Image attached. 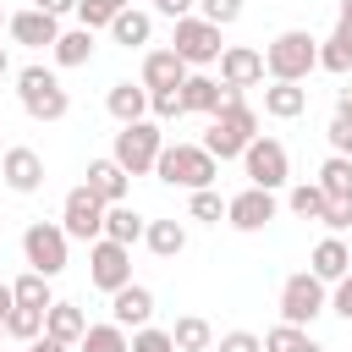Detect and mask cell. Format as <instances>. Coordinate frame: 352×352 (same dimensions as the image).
Instances as JSON below:
<instances>
[{"label": "cell", "mask_w": 352, "mask_h": 352, "mask_svg": "<svg viewBox=\"0 0 352 352\" xmlns=\"http://www.w3.org/2000/svg\"><path fill=\"white\" fill-rule=\"evenodd\" d=\"M226 88V82H220ZM258 138V110L242 99V88H226L220 94V110L209 116V132H204V148L214 160H242V148Z\"/></svg>", "instance_id": "cell-1"}, {"label": "cell", "mask_w": 352, "mask_h": 352, "mask_svg": "<svg viewBox=\"0 0 352 352\" xmlns=\"http://www.w3.org/2000/svg\"><path fill=\"white\" fill-rule=\"evenodd\" d=\"M308 72H319V38L308 28H286L264 44V77L270 82H302Z\"/></svg>", "instance_id": "cell-2"}, {"label": "cell", "mask_w": 352, "mask_h": 352, "mask_svg": "<svg viewBox=\"0 0 352 352\" xmlns=\"http://www.w3.org/2000/svg\"><path fill=\"white\" fill-rule=\"evenodd\" d=\"M154 176H160L165 187L204 192V187H214V176H220V160H214L204 143H165V148H160V160H154Z\"/></svg>", "instance_id": "cell-3"}, {"label": "cell", "mask_w": 352, "mask_h": 352, "mask_svg": "<svg viewBox=\"0 0 352 352\" xmlns=\"http://www.w3.org/2000/svg\"><path fill=\"white\" fill-rule=\"evenodd\" d=\"M16 99H22V110L33 121H60L72 110V94L60 88V77L50 66H22L16 72Z\"/></svg>", "instance_id": "cell-4"}, {"label": "cell", "mask_w": 352, "mask_h": 352, "mask_svg": "<svg viewBox=\"0 0 352 352\" xmlns=\"http://www.w3.org/2000/svg\"><path fill=\"white\" fill-rule=\"evenodd\" d=\"M160 148H165L160 121H132V126H121V132H116L110 160H116L126 176H148V170H154V160H160Z\"/></svg>", "instance_id": "cell-5"}, {"label": "cell", "mask_w": 352, "mask_h": 352, "mask_svg": "<svg viewBox=\"0 0 352 352\" xmlns=\"http://www.w3.org/2000/svg\"><path fill=\"white\" fill-rule=\"evenodd\" d=\"M324 308H330V286H324L319 275H308V270L286 275V286H280V324L308 330V324H314Z\"/></svg>", "instance_id": "cell-6"}, {"label": "cell", "mask_w": 352, "mask_h": 352, "mask_svg": "<svg viewBox=\"0 0 352 352\" xmlns=\"http://www.w3.org/2000/svg\"><path fill=\"white\" fill-rule=\"evenodd\" d=\"M66 231L55 226V220H33L28 231H22V258H28V270H38L44 280H55L60 270H66Z\"/></svg>", "instance_id": "cell-7"}, {"label": "cell", "mask_w": 352, "mask_h": 352, "mask_svg": "<svg viewBox=\"0 0 352 352\" xmlns=\"http://www.w3.org/2000/svg\"><path fill=\"white\" fill-rule=\"evenodd\" d=\"M242 170H248V187H264V192H275V187H286V176H292V160H286V148L275 143V138H253L248 148H242Z\"/></svg>", "instance_id": "cell-8"}, {"label": "cell", "mask_w": 352, "mask_h": 352, "mask_svg": "<svg viewBox=\"0 0 352 352\" xmlns=\"http://www.w3.org/2000/svg\"><path fill=\"white\" fill-rule=\"evenodd\" d=\"M170 50H176V55L187 60V72H192V66H214L226 44H220V28H214V22H204V16H182L176 33H170Z\"/></svg>", "instance_id": "cell-9"}, {"label": "cell", "mask_w": 352, "mask_h": 352, "mask_svg": "<svg viewBox=\"0 0 352 352\" xmlns=\"http://www.w3.org/2000/svg\"><path fill=\"white\" fill-rule=\"evenodd\" d=\"M60 231H66V242H99L104 236V204L88 187H72L60 204Z\"/></svg>", "instance_id": "cell-10"}, {"label": "cell", "mask_w": 352, "mask_h": 352, "mask_svg": "<svg viewBox=\"0 0 352 352\" xmlns=\"http://www.w3.org/2000/svg\"><path fill=\"white\" fill-rule=\"evenodd\" d=\"M88 280H94L99 292H121V286L132 280V248H121V242H110V236L88 242Z\"/></svg>", "instance_id": "cell-11"}, {"label": "cell", "mask_w": 352, "mask_h": 352, "mask_svg": "<svg viewBox=\"0 0 352 352\" xmlns=\"http://www.w3.org/2000/svg\"><path fill=\"white\" fill-rule=\"evenodd\" d=\"M0 176H6V187L11 192H38L44 187V154L38 148H28V143H16V148H6V160H0Z\"/></svg>", "instance_id": "cell-12"}, {"label": "cell", "mask_w": 352, "mask_h": 352, "mask_svg": "<svg viewBox=\"0 0 352 352\" xmlns=\"http://www.w3.org/2000/svg\"><path fill=\"white\" fill-rule=\"evenodd\" d=\"M226 220H231L236 231H264V226L275 220V192H264V187H242L236 198H226Z\"/></svg>", "instance_id": "cell-13"}, {"label": "cell", "mask_w": 352, "mask_h": 352, "mask_svg": "<svg viewBox=\"0 0 352 352\" xmlns=\"http://www.w3.org/2000/svg\"><path fill=\"white\" fill-rule=\"evenodd\" d=\"M220 82H226V88H253V82H264V50H253V44H226V50H220Z\"/></svg>", "instance_id": "cell-14"}, {"label": "cell", "mask_w": 352, "mask_h": 352, "mask_svg": "<svg viewBox=\"0 0 352 352\" xmlns=\"http://www.w3.org/2000/svg\"><path fill=\"white\" fill-rule=\"evenodd\" d=\"M319 72H336V77L352 72V0L336 6V33L319 44Z\"/></svg>", "instance_id": "cell-15"}, {"label": "cell", "mask_w": 352, "mask_h": 352, "mask_svg": "<svg viewBox=\"0 0 352 352\" xmlns=\"http://www.w3.org/2000/svg\"><path fill=\"white\" fill-rule=\"evenodd\" d=\"M110 319H116L121 330H143V324L154 319V292L138 286V280H126L121 292H110Z\"/></svg>", "instance_id": "cell-16"}, {"label": "cell", "mask_w": 352, "mask_h": 352, "mask_svg": "<svg viewBox=\"0 0 352 352\" xmlns=\"http://www.w3.org/2000/svg\"><path fill=\"white\" fill-rule=\"evenodd\" d=\"M6 28H11V38H16V44H28V50H50V44L60 38V22H55V16H44L38 6L11 11V16H6Z\"/></svg>", "instance_id": "cell-17"}, {"label": "cell", "mask_w": 352, "mask_h": 352, "mask_svg": "<svg viewBox=\"0 0 352 352\" xmlns=\"http://www.w3.org/2000/svg\"><path fill=\"white\" fill-rule=\"evenodd\" d=\"M138 82H143L148 94L182 88V82H187V60H182L170 44H165V50H148V55H143V77H138Z\"/></svg>", "instance_id": "cell-18"}, {"label": "cell", "mask_w": 352, "mask_h": 352, "mask_svg": "<svg viewBox=\"0 0 352 352\" xmlns=\"http://www.w3.org/2000/svg\"><path fill=\"white\" fill-rule=\"evenodd\" d=\"M126 182H132V176H126L116 160H88V182H82V187H88L104 209H110V204H126Z\"/></svg>", "instance_id": "cell-19"}, {"label": "cell", "mask_w": 352, "mask_h": 352, "mask_svg": "<svg viewBox=\"0 0 352 352\" xmlns=\"http://www.w3.org/2000/svg\"><path fill=\"white\" fill-rule=\"evenodd\" d=\"M104 110H110L121 126H132V121H148V88H143V82H110V94H104Z\"/></svg>", "instance_id": "cell-20"}, {"label": "cell", "mask_w": 352, "mask_h": 352, "mask_svg": "<svg viewBox=\"0 0 352 352\" xmlns=\"http://www.w3.org/2000/svg\"><path fill=\"white\" fill-rule=\"evenodd\" d=\"M82 330H88V314H82L77 302H50V308H44V336H50V341L77 346Z\"/></svg>", "instance_id": "cell-21"}, {"label": "cell", "mask_w": 352, "mask_h": 352, "mask_svg": "<svg viewBox=\"0 0 352 352\" xmlns=\"http://www.w3.org/2000/svg\"><path fill=\"white\" fill-rule=\"evenodd\" d=\"M220 77H204V72H187V82H182V116L192 110V116H214L220 110Z\"/></svg>", "instance_id": "cell-22"}, {"label": "cell", "mask_w": 352, "mask_h": 352, "mask_svg": "<svg viewBox=\"0 0 352 352\" xmlns=\"http://www.w3.org/2000/svg\"><path fill=\"white\" fill-rule=\"evenodd\" d=\"M346 270H352V253H346V242H341V236H324V242L314 248V258H308V275H319L324 286H336Z\"/></svg>", "instance_id": "cell-23"}, {"label": "cell", "mask_w": 352, "mask_h": 352, "mask_svg": "<svg viewBox=\"0 0 352 352\" xmlns=\"http://www.w3.org/2000/svg\"><path fill=\"white\" fill-rule=\"evenodd\" d=\"M302 110H308V88H302V82H270V88H264V116L297 121Z\"/></svg>", "instance_id": "cell-24"}, {"label": "cell", "mask_w": 352, "mask_h": 352, "mask_svg": "<svg viewBox=\"0 0 352 352\" xmlns=\"http://www.w3.org/2000/svg\"><path fill=\"white\" fill-rule=\"evenodd\" d=\"M148 33H154V11H138V6H126V11L110 22V38H116L121 50H143Z\"/></svg>", "instance_id": "cell-25"}, {"label": "cell", "mask_w": 352, "mask_h": 352, "mask_svg": "<svg viewBox=\"0 0 352 352\" xmlns=\"http://www.w3.org/2000/svg\"><path fill=\"white\" fill-rule=\"evenodd\" d=\"M143 226H148V220H143L132 204H110V209H104V236H110V242H121V248L143 242Z\"/></svg>", "instance_id": "cell-26"}, {"label": "cell", "mask_w": 352, "mask_h": 352, "mask_svg": "<svg viewBox=\"0 0 352 352\" xmlns=\"http://www.w3.org/2000/svg\"><path fill=\"white\" fill-rule=\"evenodd\" d=\"M143 242H148L154 258H176V253L187 248V226H182V220H148V226H143Z\"/></svg>", "instance_id": "cell-27"}, {"label": "cell", "mask_w": 352, "mask_h": 352, "mask_svg": "<svg viewBox=\"0 0 352 352\" xmlns=\"http://www.w3.org/2000/svg\"><path fill=\"white\" fill-rule=\"evenodd\" d=\"M50 55H55V66H88L94 33H88V28H60V38L50 44Z\"/></svg>", "instance_id": "cell-28"}, {"label": "cell", "mask_w": 352, "mask_h": 352, "mask_svg": "<svg viewBox=\"0 0 352 352\" xmlns=\"http://www.w3.org/2000/svg\"><path fill=\"white\" fill-rule=\"evenodd\" d=\"M170 341H176V352H209V346H214V330H209V319L182 314V319L170 324Z\"/></svg>", "instance_id": "cell-29"}, {"label": "cell", "mask_w": 352, "mask_h": 352, "mask_svg": "<svg viewBox=\"0 0 352 352\" xmlns=\"http://www.w3.org/2000/svg\"><path fill=\"white\" fill-rule=\"evenodd\" d=\"M77 346H82V352H126V346H132V336H126L116 319H104V324H88Z\"/></svg>", "instance_id": "cell-30"}, {"label": "cell", "mask_w": 352, "mask_h": 352, "mask_svg": "<svg viewBox=\"0 0 352 352\" xmlns=\"http://www.w3.org/2000/svg\"><path fill=\"white\" fill-rule=\"evenodd\" d=\"M264 341V352H324L308 330H297V324H275V330H264L258 336Z\"/></svg>", "instance_id": "cell-31"}, {"label": "cell", "mask_w": 352, "mask_h": 352, "mask_svg": "<svg viewBox=\"0 0 352 352\" xmlns=\"http://www.w3.org/2000/svg\"><path fill=\"white\" fill-rule=\"evenodd\" d=\"M319 192H324V198H352V160L330 154V160L319 165Z\"/></svg>", "instance_id": "cell-32"}, {"label": "cell", "mask_w": 352, "mask_h": 352, "mask_svg": "<svg viewBox=\"0 0 352 352\" xmlns=\"http://www.w3.org/2000/svg\"><path fill=\"white\" fill-rule=\"evenodd\" d=\"M11 297H16V308H50V302H55V297H50V280H44L38 270L16 275V280H11Z\"/></svg>", "instance_id": "cell-33"}, {"label": "cell", "mask_w": 352, "mask_h": 352, "mask_svg": "<svg viewBox=\"0 0 352 352\" xmlns=\"http://www.w3.org/2000/svg\"><path fill=\"white\" fill-rule=\"evenodd\" d=\"M126 6H132V0H77V28H88V33H94V28H110Z\"/></svg>", "instance_id": "cell-34"}, {"label": "cell", "mask_w": 352, "mask_h": 352, "mask_svg": "<svg viewBox=\"0 0 352 352\" xmlns=\"http://www.w3.org/2000/svg\"><path fill=\"white\" fill-rule=\"evenodd\" d=\"M286 209H292L297 220H319V214H324V192H319V182H297V187L286 192Z\"/></svg>", "instance_id": "cell-35"}, {"label": "cell", "mask_w": 352, "mask_h": 352, "mask_svg": "<svg viewBox=\"0 0 352 352\" xmlns=\"http://www.w3.org/2000/svg\"><path fill=\"white\" fill-rule=\"evenodd\" d=\"M6 336L11 341H38L44 336V308H11L6 314Z\"/></svg>", "instance_id": "cell-36"}, {"label": "cell", "mask_w": 352, "mask_h": 352, "mask_svg": "<svg viewBox=\"0 0 352 352\" xmlns=\"http://www.w3.org/2000/svg\"><path fill=\"white\" fill-rule=\"evenodd\" d=\"M187 214H192V220H204V226H220V220H226V198H220L214 187H204V192H192V198H187Z\"/></svg>", "instance_id": "cell-37"}, {"label": "cell", "mask_w": 352, "mask_h": 352, "mask_svg": "<svg viewBox=\"0 0 352 352\" xmlns=\"http://www.w3.org/2000/svg\"><path fill=\"white\" fill-rule=\"evenodd\" d=\"M319 226H330V236L352 231V198H324V214H319Z\"/></svg>", "instance_id": "cell-38"}, {"label": "cell", "mask_w": 352, "mask_h": 352, "mask_svg": "<svg viewBox=\"0 0 352 352\" xmlns=\"http://www.w3.org/2000/svg\"><path fill=\"white\" fill-rule=\"evenodd\" d=\"M198 16L214 22V28H231L242 16V0H198Z\"/></svg>", "instance_id": "cell-39"}, {"label": "cell", "mask_w": 352, "mask_h": 352, "mask_svg": "<svg viewBox=\"0 0 352 352\" xmlns=\"http://www.w3.org/2000/svg\"><path fill=\"white\" fill-rule=\"evenodd\" d=\"M126 352H176V341H170V330L143 324V330H132V346H126Z\"/></svg>", "instance_id": "cell-40"}, {"label": "cell", "mask_w": 352, "mask_h": 352, "mask_svg": "<svg viewBox=\"0 0 352 352\" xmlns=\"http://www.w3.org/2000/svg\"><path fill=\"white\" fill-rule=\"evenodd\" d=\"M170 116H182V88L148 94V121H170Z\"/></svg>", "instance_id": "cell-41"}, {"label": "cell", "mask_w": 352, "mask_h": 352, "mask_svg": "<svg viewBox=\"0 0 352 352\" xmlns=\"http://www.w3.org/2000/svg\"><path fill=\"white\" fill-rule=\"evenodd\" d=\"M324 138H330V154L352 160V116H336V121L324 126Z\"/></svg>", "instance_id": "cell-42"}, {"label": "cell", "mask_w": 352, "mask_h": 352, "mask_svg": "<svg viewBox=\"0 0 352 352\" xmlns=\"http://www.w3.org/2000/svg\"><path fill=\"white\" fill-rule=\"evenodd\" d=\"M214 352H264V341H258L253 330H226V336L214 341Z\"/></svg>", "instance_id": "cell-43"}, {"label": "cell", "mask_w": 352, "mask_h": 352, "mask_svg": "<svg viewBox=\"0 0 352 352\" xmlns=\"http://www.w3.org/2000/svg\"><path fill=\"white\" fill-rule=\"evenodd\" d=\"M330 314H341V319L352 324V270H346V275L330 286Z\"/></svg>", "instance_id": "cell-44"}, {"label": "cell", "mask_w": 352, "mask_h": 352, "mask_svg": "<svg viewBox=\"0 0 352 352\" xmlns=\"http://www.w3.org/2000/svg\"><path fill=\"white\" fill-rule=\"evenodd\" d=\"M192 6H198V0H154V16H170V22H182V16H192Z\"/></svg>", "instance_id": "cell-45"}, {"label": "cell", "mask_w": 352, "mask_h": 352, "mask_svg": "<svg viewBox=\"0 0 352 352\" xmlns=\"http://www.w3.org/2000/svg\"><path fill=\"white\" fill-rule=\"evenodd\" d=\"M33 6H38V11H44V16H55V22H60V16H72V11H77V0H33Z\"/></svg>", "instance_id": "cell-46"}, {"label": "cell", "mask_w": 352, "mask_h": 352, "mask_svg": "<svg viewBox=\"0 0 352 352\" xmlns=\"http://www.w3.org/2000/svg\"><path fill=\"white\" fill-rule=\"evenodd\" d=\"M28 352H72V346H60V341H50V336H38V341H28Z\"/></svg>", "instance_id": "cell-47"}, {"label": "cell", "mask_w": 352, "mask_h": 352, "mask_svg": "<svg viewBox=\"0 0 352 352\" xmlns=\"http://www.w3.org/2000/svg\"><path fill=\"white\" fill-rule=\"evenodd\" d=\"M336 116H352V82H346V88L336 94Z\"/></svg>", "instance_id": "cell-48"}, {"label": "cell", "mask_w": 352, "mask_h": 352, "mask_svg": "<svg viewBox=\"0 0 352 352\" xmlns=\"http://www.w3.org/2000/svg\"><path fill=\"white\" fill-rule=\"evenodd\" d=\"M11 308H16V297H11V280H0V319H6Z\"/></svg>", "instance_id": "cell-49"}, {"label": "cell", "mask_w": 352, "mask_h": 352, "mask_svg": "<svg viewBox=\"0 0 352 352\" xmlns=\"http://www.w3.org/2000/svg\"><path fill=\"white\" fill-rule=\"evenodd\" d=\"M6 72H11V55H6V44H0V77H6Z\"/></svg>", "instance_id": "cell-50"}, {"label": "cell", "mask_w": 352, "mask_h": 352, "mask_svg": "<svg viewBox=\"0 0 352 352\" xmlns=\"http://www.w3.org/2000/svg\"><path fill=\"white\" fill-rule=\"evenodd\" d=\"M0 28H6V6H0Z\"/></svg>", "instance_id": "cell-51"}, {"label": "cell", "mask_w": 352, "mask_h": 352, "mask_svg": "<svg viewBox=\"0 0 352 352\" xmlns=\"http://www.w3.org/2000/svg\"><path fill=\"white\" fill-rule=\"evenodd\" d=\"M0 336H6V319H0Z\"/></svg>", "instance_id": "cell-52"}, {"label": "cell", "mask_w": 352, "mask_h": 352, "mask_svg": "<svg viewBox=\"0 0 352 352\" xmlns=\"http://www.w3.org/2000/svg\"><path fill=\"white\" fill-rule=\"evenodd\" d=\"M346 253H352V242H346Z\"/></svg>", "instance_id": "cell-53"}, {"label": "cell", "mask_w": 352, "mask_h": 352, "mask_svg": "<svg viewBox=\"0 0 352 352\" xmlns=\"http://www.w3.org/2000/svg\"><path fill=\"white\" fill-rule=\"evenodd\" d=\"M0 352H6V346H0Z\"/></svg>", "instance_id": "cell-54"}]
</instances>
